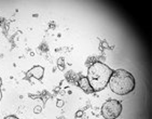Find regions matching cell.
<instances>
[{
    "label": "cell",
    "mask_w": 152,
    "mask_h": 119,
    "mask_svg": "<svg viewBox=\"0 0 152 119\" xmlns=\"http://www.w3.org/2000/svg\"><path fill=\"white\" fill-rule=\"evenodd\" d=\"M112 75V69L102 62H95L88 68V80L94 92L104 90Z\"/></svg>",
    "instance_id": "6da1fadb"
},
{
    "label": "cell",
    "mask_w": 152,
    "mask_h": 119,
    "mask_svg": "<svg viewBox=\"0 0 152 119\" xmlns=\"http://www.w3.org/2000/svg\"><path fill=\"white\" fill-rule=\"evenodd\" d=\"M108 84L112 92L119 95L129 94L135 89V78L125 69H117L112 72Z\"/></svg>",
    "instance_id": "7a4b0ae2"
},
{
    "label": "cell",
    "mask_w": 152,
    "mask_h": 119,
    "mask_svg": "<svg viewBox=\"0 0 152 119\" xmlns=\"http://www.w3.org/2000/svg\"><path fill=\"white\" fill-rule=\"evenodd\" d=\"M121 113H122V104L117 100H109L102 107V114L106 119H117Z\"/></svg>",
    "instance_id": "3957f363"
},
{
    "label": "cell",
    "mask_w": 152,
    "mask_h": 119,
    "mask_svg": "<svg viewBox=\"0 0 152 119\" xmlns=\"http://www.w3.org/2000/svg\"><path fill=\"white\" fill-rule=\"evenodd\" d=\"M43 74H44V68L41 66H34L31 69H29L28 72L26 73L27 77H29V76H32V77H35L36 79H38V80H41L42 77H43Z\"/></svg>",
    "instance_id": "277c9868"
},
{
    "label": "cell",
    "mask_w": 152,
    "mask_h": 119,
    "mask_svg": "<svg viewBox=\"0 0 152 119\" xmlns=\"http://www.w3.org/2000/svg\"><path fill=\"white\" fill-rule=\"evenodd\" d=\"M78 84H79V87L81 88L82 90L84 91V92H86L88 94H91V93L94 92L92 87L90 86V82H88L86 77H81V78L78 80Z\"/></svg>",
    "instance_id": "5b68a950"
},
{
    "label": "cell",
    "mask_w": 152,
    "mask_h": 119,
    "mask_svg": "<svg viewBox=\"0 0 152 119\" xmlns=\"http://www.w3.org/2000/svg\"><path fill=\"white\" fill-rule=\"evenodd\" d=\"M41 109H42V107H41V106H36L35 109H34V112H35V113H37V114H39L41 112Z\"/></svg>",
    "instance_id": "8992f818"
},
{
    "label": "cell",
    "mask_w": 152,
    "mask_h": 119,
    "mask_svg": "<svg viewBox=\"0 0 152 119\" xmlns=\"http://www.w3.org/2000/svg\"><path fill=\"white\" fill-rule=\"evenodd\" d=\"M63 105H64V102L61 101V100H58V101H57V106H58V107H61Z\"/></svg>",
    "instance_id": "52a82bcc"
},
{
    "label": "cell",
    "mask_w": 152,
    "mask_h": 119,
    "mask_svg": "<svg viewBox=\"0 0 152 119\" xmlns=\"http://www.w3.org/2000/svg\"><path fill=\"white\" fill-rule=\"evenodd\" d=\"M4 119H18L16 116H8V117H6Z\"/></svg>",
    "instance_id": "ba28073f"
},
{
    "label": "cell",
    "mask_w": 152,
    "mask_h": 119,
    "mask_svg": "<svg viewBox=\"0 0 152 119\" xmlns=\"http://www.w3.org/2000/svg\"><path fill=\"white\" fill-rule=\"evenodd\" d=\"M80 116H82V112H79V113L76 114V117H77V118H78V117H80Z\"/></svg>",
    "instance_id": "9c48e42d"
},
{
    "label": "cell",
    "mask_w": 152,
    "mask_h": 119,
    "mask_svg": "<svg viewBox=\"0 0 152 119\" xmlns=\"http://www.w3.org/2000/svg\"><path fill=\"white\" fill-rule=\"evenodd\" d=\"M1 98H2V92H1V90H0V100H1Z\"/></svg>",
    "instance_id": "30bf717a"
},
{
    "label": "cell",
    "mask_w": 152,
    "mask_h": 119,
    "mask_svg": "<svg viewBox=\"0 0 152 119\" xmlns=\"http://www.w3.org/2000/svg\"><path fill=\"white\" fill-rule=\"evenodd\" d=\"M1 84H2V80H1V78H0V88H1Z\"/></svg>",
    "instance_id": "8fae6325"
}]
</instances>
